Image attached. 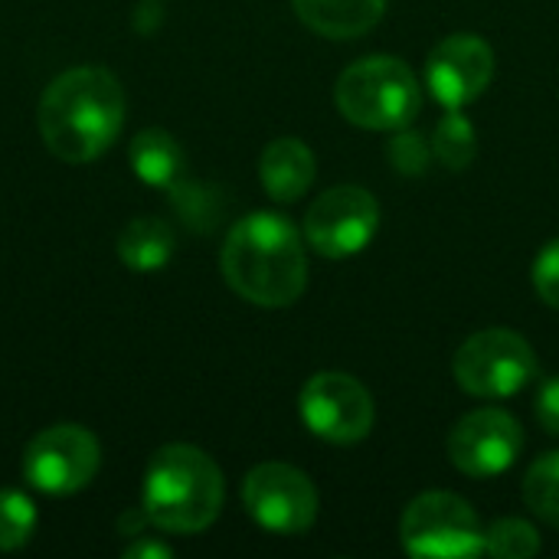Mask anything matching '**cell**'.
I'll use <instances>...</instances> for the list:
<instances>
[{"instance_id":"cell-1","label":"cell","mask_w":559,"mask_h":559,"mask_svg":"<svg viewBox=\"0 0 559 559\" xmlns=\"http://www.w3.org/2000/svg\"><path fill=\"white\" fill-rule=\"evenodd\" d=\"M124 115L121 82L102 66H75L46 85L36 118L49 154L66 164H88L118 141Z\"/></svg>"},{"instance_id":"cell-2","label":"cell","mask_w":559,"mask_h":559,"mask_svg":"<svg viewBox=\"0 0 559 559\" xmlns=\"http://www.w3.org/2000/svg\"><path fill=\"white\" fill-rule=\"evenodd\" d=\"M219 265L226 285L259 308H288L308 285V259L298 229L288 216L269 210L249 213L229 229Z\"/></svg>"},{"instance_id":"cell-3","label":"cell","mask_w":559,"mask_h":559,"mask_svg":"<svg viewBox=\"0 0 559 559\" xmlns=\"http://www.w3.org/2000/svg\"><path fill=\"white\" fill-rule=\"evenodd\" d=\"M219 465L197 445L174 442L154 452L144 472L141 511L164 534H200L223 511Z\"/></svg>"},{"instance_id":"cell-4","label":"cell","mask_w":559,"mask_h":559,"mask_svg":"<svg viewBox=\"0 0 559 559\" xmlns=\"http://www.w3.org/2000/svg\"><path fill=\"white\" fill-rule=\"evenodd\" d=\"M341 115L367 131H400L423 108L416 72L396 56H364L347 66L334 85Z\"/></svg>"},{"instance_id":"cell-5","label":"cell","mask_w":559,"mask_h":559,"mask_svg":"<svg viewBox=\"0 0 559 559\" xmlns=\"http://www.w3.org/2000/svg\"><path fill=\"white\" fill-rule=\"evenodd\" d=\"M400 544L409 557L472 559L485 554V531L465 498L429 491L403 511Z\"/></svg>"},{"instance_id":"cell-6","label":"cell","mask_w":559,"mask_h":559,"mask_svg":"<svg viewBox=\"0 0 559 559\" xmlns=\"http://www.w3.org/2000/svg\"><path fill=\"white\" fill-rule=\"evenodd\" d=\"M452 373L478 400H508L537 377V354L518 331L488 328L459 347Z\"/></svg>"},{"instance_id":"cell-7","label":"cell","mask_w":559,"mask_h":559,"mask_svg":"<svg viewBox=\"0 0 559 559\" xmlns=\"http://www.w3.org/2000/svg\"><path fill=\"white\" fill-rule=\"evenodd\" d=\"M102 468V445L98 439L75 423H59L29 439L23 449V478L29 488L69 498L95 481Z\"/></svg>"},{"instance_id":"cell-8","label":"cell","mask_w":559,"mask_h":559,"mask_svg":"<svg viewBox=\"0 0 559 559\" xmlns=\"http://www.w3.org/2000/svg\"><path fill=\"white\" fill-rule=\"evenodd\" d=\"M242 504L262 531L282 537L308 534L318 521V488L285 462L255 465L242 481Z\"/></svg>"},{"instance_id":"cell-9","label":"cell","mask_w":559,"mask_h":559,"mask_svg":"<svg viewBox=\"0 0 559 559\" xmlns=\"http://www.w3.org/2000/svg\"><path fill=\"white\" fill-rule=\"evenodd\" d=\"M380 229V203L357 183L324 190L305 213V242L324 259H350Z\"/></svg>"},{"instance_id":"cell-10","label":"cell","mask_w":559,"mask_h":559,"mask_svg":"<svg viewBox=\"0 0 559 559\" xmlns=\"http://www.w3.org/2000/svg\"><path fill=\"white\" fill-rule=\"evenodd\" d=\"M298 413L311 436L334 442V445H354L370 436L377 409L367 393V386L337 370L314 373L298 396Z\"/></svg>"},{"instance_id":"cell-11","label":"cell","mask_w":559,"mask_h":559,"mask_svg":"<svg viewBox=\"0 0 559 559\" xmlns=\"http://www.w3.org/2000/svg\"><path fill=\"white\" fill-rule=\"evenodd\" d=\"M524 452L521 423L495 406L468 413L449 432V462L468 478H498Z\"/></svg>"},{"instance_id":"cell-12","label":"cell","mask_w":559,"mask_h":559,"mask_svg":"<svg viewBox=\"0 0 559 559\" xmlns=\"http://www.w3.org/2000/svg\"><path fill=\"white\" fill-rule=\"evenodd\" d=\"M495 79V52L475 33H452L426 59V85L445 108H465Z\"/></svg>"},{"instance_id":"cell-13","label":"cell","mask_w":559,"mask_h":559,"mask_svg":"<svg viewBox=\"0 0 559 559\" xmlns=\"http://www.w3.org/2000/svg\"><path fill=\"white\" fill-rule=\"evenodd\" d=\"M318 164L314 154L305 141L298 138H278L262 151L259 160V177L265 193L275 203H295L308 193V187L314 183Z\"/></svg>"},{"instance_id":"cell-14","label":"cell","mask_w":559,"mask_h":559,"mask_svg":"<svg viewBox=\"0 0 559 559\" xmlns=\"http://www.w3.org/2000/svg\"><path fill=\"white\" fill-rule=\"evenodd\" d=\"M298 20L328 39H357L370 33L386 10V0H292Z\"/></svg>"},{"instance_id":"cell-15","label":"cell","mask_w":559,"mask_h":559,"mask_svg":"<svg viewBox=\"0 0 559 559\" xmlns=\"http://www.w3.org/2000/svg\"><path fill=\"white\" fill-rule=\"evenodd\" d=\"M177 249V236L164 219L154 216H138L131 219L121 236H118V259L131 269V272H160Z\"/></svg>"},{"instance_id":"cell-16","label":"cell","mask_w":559,"mask_h":559,"mask_svg":"<svg viewBox=\"0 0 559 559\" xmlns=\"http://www.w3.org/2000/svg\"><path fill=\"white\" fill-rule=\"evenodd\" d=\"M128 157H131L134 174L144 183L167 187V190L183 177V164H187L180 141L170 131H164V128H144V131H138L134 141H131Z\"/></svg>"},{"instance_id":"cell-17","label":"cell","mask_w":559,"mask_h":559,"mask_svg":"<svg viewBox=\"0 0 559 559\" xmlns=\"http://www.w3.org/2000/svg\"><path fill=\"white\" fill-rule=\"evenodd\" d=\"M432 154L449 170H465L478 154V134L462 108H449L432 131Z\"/></svg>"},{"instance_id":"cell-18","label":"cell","mask_w":559,"mask_h":559,"mask_svg":"<svg viewBox=\"0 0 559 559\" xmlns=\"http://www.w3.org/2000/svg\"><path fill=\"white\" fill-rule=\"evenodd\" d=\"M524 501L540 521L559 527V452H547L531 465L524 478Z\"/></svg>"},{"instance_id":"cell-19","label":"cell","mask_w":559,"mask_h":559,"mask_svg":"<svg viewBox=\"0 0 559 559\" xmlns=\"http://www.w3.org/2000/svg\"><path fill=\"white\" fill-rule=\"evenodd\" d=\"M36 504L16 488L0 491V554H13L29 544L36 534Z\"/></svg>"},{"instance_id":"cell-20","label":"cell","mask_w":559,"mask_h":559,"mask_svg":"<svg viewBox=\"0 0 559 559\" xmlns=\"http://www.w3.org/2000/svg\"><path fill=\"white\" fill-rule=\"evenodd\" d=\"M485 554L498 559H531L540 554V534L534 531V524L518 521V518H504L495 521L485 531Z\"/></svg>"},{"instance_id":"cell-21","label":"cell","mask_w":559,"mask_h":559,"mask_svg":"<svg viewBox=\"0 0 559 559\" xmlns=\"http://www.w3.org/2000/svg\"><path fill=\"white\" fill-rule=\"evenodd\" d=\"M386 157H390V164H393L400 174L419 177V174L429 167V160H432L436 154H432V141H426L419 131H413V128L406 124V128H400V131L390 138Z\"/></svg>"},{"instance_id":"cell-22","label":"cell","mask_w":559,"mask_h":559,"mask_svg":"<svg viewBox=\"0 0 559 559\" xmlns=\"http://www.w3.org/2000/svg\"><path fill=\"white\" fill-rule=\"evenodd\" d=\"M531 282H534L540 301L559 311V239L540 249V255L534 259V269H531Z\"/></svg>"},{"instance_id":"cell-23","label":"cell","mask_w":559,"mask_h":559,"mask_svg":"<svg viewBox=\"0 0 559 559\" xmlns=\"http://www.w3.org/2000/svg\"><path fill=\"white\" fill-rule=\"evenodd\" d=\"M534 413H537V423H540L550 436H559V377H550L547 383H540Z\"/></svg>"},{"instance_id":"cell-24","label":"cell","mask_w":559,"mask_h":559,"mask_svg":"<svg viewBox=\"0 0 559 559\" xmlns=\"http://www.w3.org/2000/svg\"><path fill=\"white\" fill-rule=\"evenodd\" d=\"M124 559H167L170 557V547H164L160 540H151V537H138L134 544H128L121 550Z\"/></svg>"}]
</instances>
